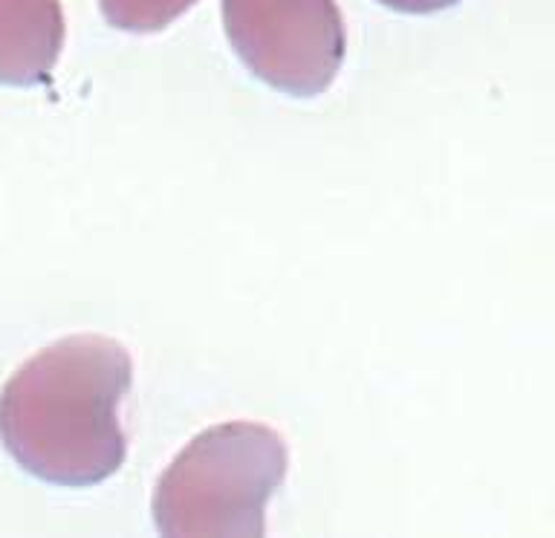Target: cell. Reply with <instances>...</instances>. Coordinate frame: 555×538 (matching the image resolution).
<instances>
[{
	"label": "cell",
	"mask_w": 555,
	"mask_h": 538,
	"mask_svg": "<svg viewBox=\"0 0 555 538\" xmlns=\"http://www.w3.org/2000/svg\"><path fill=\"white\" fill-rule=\"evenodd\" d=\"M133 382L130 354L107 336L52 342L0 390V443L29 475L55 486H95L128 458L119 406Z\"/></svg>",
	"instance_id": "obj_1"
},
{
	"label": "cell",
	"mask_w": 555,
	"mask_h": 538,
	"mask_svg": "<svg viewBox=\"0 0 555 538\" xmlns=\"http://www.w3.org/2000/svg\"><path fill=\"white\" fill-rule=\"evenodd\" d=\"M289 454L269 425L234 423L199 432L154 489L163 536H263L267 503L284 484Z\"/></svg>",
	"instance_id": "obj_2"
},
{
	"label": "cell",
	"mask_w": 555,
	"mask_h": 538,
	"mask_svg": "<svg viewBox=\"0 0 555 538\" xmlns=\"http://www.w3.org/2000/svg\"><path fill=\"white\" fill-rule=\"evenodd\" d=\"M225 38L249 73L310 99L336 81L347 26L336 0H220Z\"/></svg>",
	"instance_id": "obj_3"
},
{
	"label": "cell",
	"mask_w": 555,
	"mask_h": 538,
	"mask_svg": "<svg viewBox=\"0 0 555 538\" xmlns=\"http://www.w3.org/2000/svg\"><path fill=\"white\" fill-rule=\"evenodd\" d=\"M64 38L61 0H0V85H47Z\"/></svg>",
	"instance_id": "obj_4"
},
{
	"label": "cell",
	"mask_w": 555,
	"mask_h": 538,
	"mask_svg": "<svg viewBox=\"0 0 555 538\" xmlns=\"http://www.w3.org/2000/svg\"><path fill=\"white\" fill-rule=\"evenodd\" d=\"M197 0H99L107 24L121 33H159L182 17Z\"/></svg>",
	"instance_id": "obj_5"
},
{
	"label": "cell",
	"mask_w": 555,
	"mask_h": 538,
	"mask_svg": "<svg viewBox=\"0 0 555 538\" xmlns=\"http://www.w3.org/2000/svg\"><path fill=\"white\" fill-rule=\"evenodd\" d=\"M382 7L397 9V12H408V15H431L440 9H449L460 0H379Z\"/></svg>",
	"instance_id": "obj_6"
}]
</instances>
